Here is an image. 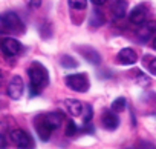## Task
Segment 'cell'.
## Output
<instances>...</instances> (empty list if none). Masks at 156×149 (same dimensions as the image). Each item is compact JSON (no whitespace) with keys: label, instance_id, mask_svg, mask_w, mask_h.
<instances>
[{"label":"cell","instance_id":"cell-13","mask_svg":"<svg viewBox=\"0 0 156 149\" xmlns=\"http://www.w3.org/2000/svg\"><path fill=\"white\" fill-rule=\"evenodd\" d=\"M110 9H112V14L115 19H122L127 13V2L126 0H115Z\"/></svg>","mask_w":156,"mask_h":149},{"label":"cell","instance_id":"cell-1","mask_svg":"<svg viewBox=\"0 0 156 149\" xmlns=\"http://www.w3.org/2000/svg\"><path fill=\"white\" fill-rule=\"evenodd\" d=\"M28 76H29V82H31V95H34V94L37 95L49 82L48 69L38 61H34L28 68Z\"/></svg>","mask_w":156,"mask_h":149},{"label":"cell","instance_id":"cell-28","mask_svg":"<svg viewBox=\"0 0 156 149\" xmlns=\"http://www.w3.org/2000/svg\"><path fill=\"white\" fill-rule=\"evenodd\" d=\"M90 2H92L95 6H101V5H104V3H106V0H90Z\"/></svg>","mask_w":156,"mask_h":149},{"label":"cell","instance_id":"cell-4","mask_svg":"<svg viewBox=\"0 0 156 149\" xmlns=\"http://www.w3.org/2000/svg\"><path fill=\"white\" fill-rule=\"evenodd\" d=\"M35 131H37L40 140L48 141V140L51 138V134H52L54 128L51 126V123L46 120L44 115H38V117L35 118Z\"/></svg>","mask_w":156,"mask_h":149},{"label":"cell","instance_id":"cell-25","mask_svg":"<svg viewBox=\"0 0 156 149\" xmlns=\"http://www.w3.org/2000/svg\"><path fill=\"white\" fill-rule=\"evenodd\" d=\"M148 69H150V72L153 74V76H156V58H151V60H150Z\"/></svg>","mask_w":156,"mask_h":149},{"label":"cell","instance_id":"cell-3","mask_svg":"<svg viewBox=\"0 0 156 149\" xmlns=\"http://www.w3.org/2000/svg\"><path fill=\"white\" fill-rule=\"evenodd\" d=\"M9 138H11V143L16 144L19 149H34V146H35L32 137L26 131H23V129H14V131H11Z\"/></svg>","mask_w":156,"mask_h":149},{"label":"cell","instance_id":"cell-18","mask_svg":"<svg viewBox=\"0 0 156 149\" xmlns=\"http://www.w3.org/2000/svg\"><path fill=\"white\" fill-rule=\"evenodd\" d=\"M156 32V20H151V22H147L144 26H142V35H150V34H154Z\"/></svg>","mask_w":156,"mask_h":149},{"label":"cell","instance_id":"cell-2","mask_svg":"<svg viewBox=\"0 0 156 149\" xmlns=\"http://www.w3.org/2000/svg\"><path fill=\"white\" fill-rule=\"evenodd\" d=\"M64 83L67 85V88H70L75 92H86L90 86L86 74H72V76H67L64 79Z\"/></svg>","mask_w":156,"mask_h":149},{"label":"cell","instance_id":"cell-7","mask_svg":"<svg viewBox=\"0 0 156 149\" xmlns=\"http://www.w3.org/2000/svg\"><path fill=\"white\" fill-rule=\"evenodd\" d=\"M101 125L107 131H115L119 125V118L113 111H104L103 115H101Z\"/></svg>","mask_w":156,"mask_h":149},{"label":"cell","instance_id":"cell-19","mask_svg":"<svg viewBox=\"0 0 156 149\" xmlns=\"http://www.w3.org/2000/svg\"><path fill=\"white\" fill-rule=\"evenodd\" d=\"M69 6L72 9H86L87 6V0H69Z\"/></svg>","mask_w":156,"mask_h":149},{"label":"cell","instance_id":"cell-23","mask_svg":"<svg viewBox=\"0 0 156 149\" xmlns=\"http://www.w3.org/2000/svg\"><path fill=\"white\" fill-rule=\"evenodd\" d=\"M136 149H156V147H154L153 143H150V141H144V140H142V141L138 143Z\"/></svg>","mask_w":156,"mask_h":149},{"label":"cell","instance_id":"cell-11","mask_svg":"<svg viewBox=\"0 0 156 149\" xmlns=\"http://www.w3.org/2000/svg\"><path fill=\"white\" fill-rule=\"evenodd\" d=\"M81 51V55L89 61V63H92V65H100V61H101V55L98 54V51H95L94 48H90V46H84V48H80Z\"/></svg>","mask_w":156,"mask_h":149},{"label":"cell","instance_id":"cell-24","mask_svg":"<svg viewBox=\"0 0 156 149\" xmlns=\"http://www.w3.org/2000/svg\"><path fill=\"white\" fill-rule=\"evenodd\" d=\"M3 32H9V31H8V25H6L5 17L0 16V34H3Z\"/></svg>","mask_w":156,"mask_h":149},{"label":"cell","instance_id":"cell-16","mask_svg":"<svg viewBox=\"0 0 156 149\" xmlns=\"http://www.w3.org/2000/svg\"><path fill=\"white\" fill-rule=\"evenodd\" d=\"M104 23V17H103V13L100 11H94L92 16H90V26H101Z\"/></svg>","mask_w":156,"mask_h":149},{"label":"cell","instance_id":"cell-21","mask_svg":"<svg viewBox=\"0 0 156 149\" xmlns=\"http://www.w3.org/2000/svg\"><path fill=\"white\" fill-rule=\"evenodd\" d=\"M135 72H136V82H138L139 85L145 86V85H148V83H150V79H148V77H145V74H142L141 71H135Z\"/></svg>","mask_w":156,"mask_h":149},{"label":"cell","instance_id":"cell-8","mask_svg":"<svg viewBox=\"0 0 156 149\" xmlns=\"http://www.w3.org/2000/svg\"><path fill=\"white\" fill-rule=\"evenodd\" d=\"M3 17H5V20H6V25H8V31H9V32H22V31H25L23 23L20 22V19H19L17 14H14V13H6Z\"/></svg>","mask_w":156,"mask_h":149},{"label":"cell","instance_id":"cell-27","mask_svg":"<svg viewBox=\"0 0 156 149\" xmlns=\"http://www.w3.org/2000/svg\"><path fill=\"white\" fill-rule=\"evenodd\" d=\"M0 149H6V138L0 135Z\"/></svg>","mask_w":156,"mask_h":149},{"label":"cell","instance_id":"cell-12","mask_svg":"<svg viewBox=\"0 0 156 149\" xmlns=\"http://www.w3.org/2000/svg\"><path fill=\"white\" fill-rule=\"evenodd\" d=\"M64 106H66L67 112L72 117H78V115H81V112H83V105L78 100H75V99H67L64 102Z\"/></svg>","mask_w":156,"mask_h":149},{"label":"cell","instance_id":"cell-14","mask_svg":"<svg viewBox=\"0 0 156 149\" xmlns=\"http://www.w3.org/2000/svg\"><path fill=\"white\" fill-rule=\"evenodd\" d=\"M44 117H46V120L51 123V126H52L54 129L60 128V125H61L63 120H64L63 112H49V114H44Z\"/></svg>","mask_w":156,"mask_h":149},{"label":"cell","instance_id":"cell-6","mask_svg":"<svg viewBox=\"0 0 156 149\" xmlns=\"http://www.w3.org/2000/svg\"><path fill=\"white\" fill-rule=\"evenodd\" d=\"M0 48H2V51H3L6 55H11V57L20 54V51H22V45H20V42L16 40V39H11V37L3 39L2 43H0Z\"/></svg>","mask_w":156,"mask_h":149},{"label":"cell","instance_id":"cell-9","mask_svg":"<svg viewBox=\"0 0 156 149\" xmlns=\"http://www.w3.org/2000/svg\"><path fill=\"white\" fill-rule=\"evenodd\" d=\"M145 17H147V8L145 5H138L132 9L129 19L133 25H142L145 22Z\"/></svg>","mask_w":156,"mask_h":149},{"label":"cell","instance_id":"cell-29","mask_svg":"<svg viewBox=\"0 0 156 149\" xmlns=\"http://www.w3.org/2000/svg\"><path fill=\"white\" fill-rule=\"evenodd\" d=\"M153 48H154V51H156V39L153 40Z\"/></svg>","mask_w":156,"mask_h":149},{"label":"cell","instance_id":"cell-17","mask_svg":"<svg viewBox=\"0 0 156 149\" xmlns=\"http://www.w3.org/2000/svg\"><path fill=\"white\" fill-rule=\"evenodd\" d=\"M60 63H61L63 68H76L78 66V61L73 57H70V55H63L60 58Z\"/></svg>","mask_w":156,"mask_h":149},{"label":"cell","instance_id":"cell-10","mask_svg":"<svg viewBox=\"0 0 156 149\" xmlns=\"http://www.w3.org/2000/svg\"><path fill=\"white\" fill-rule=\"evenodd\" d=\"M118 60L122 65H133V63H136L138 55H136V52L132 48H124V49H121L118 52Z\"/></svg>","mask_w":156,"mask_h":149},{"label":"cell","instance_id":"cell-26","mask_svg":"<svg viewBox=\"0 0 156 149\" xmlns=\"http://www.w3.org/2000/svg\"><path fill=\"white\" fill-rule=\"evenodd\" d=\"M29 6H31L32 9L40 8V6H41V0H29Z\"/></svg>","mask_w":156,"mask_h":149},{"label":"cell","instance_id":"cell-5","mask_svg":"<svg viewBox=\"0 0 156 149\" xmlns=\"http://www.w3.org/2000/svg\"><path fill=\"white\" fill-rule=\"evenodd\" d=\"M23 91H25V83H23V79L20 76H14L8 85V95L12 99V100H20L22 95H23Z\"/></svg>","mask_w":156,"mask_h":149},{"label":"cell","instance_id":"cell-15","mask_svg":"<svg viewBox=\"0 0 156 149\" xmlns=\"http://www.w3.org/2000/svg\"><path fill=\"white\" fill-rule=\"evenodd\" d=\"M126 109V99L124 97H118L116 100H113L112 106H110V111L113 112H122Z\"/></svg>","mask_w":156,"mask_h":149},{"label":"cell","instance_id":"cell-20","mask_svg":"<svg viewBox=\"0 0 156 149\" xmlns=\"http://www.w3.org/2000/svg\"><path fill=\"white\" fill-rule=\"evenodd\" d=\"M76 131H78L76 125H75L72 120H69V121H67V125H66V135H67V137H72V135H75V134H76Z\"/></svg>","mask_w":156,"mask_h":149},{"label":"cell","instance_id":"cell-22","mask_svg":"<svg viewBox=\"0 0 156 149\" xmlns=\"http://www.w3.org/2000/svg\"><path fill=\"white\" fill-rule=\"evenodd\" d=\"M84 111H86V114H84V123H90L92 115H94L92 106H90V105H86V106H84Z\"/></svg>","mask_w":156,"mask_h":149}]
</instances>
